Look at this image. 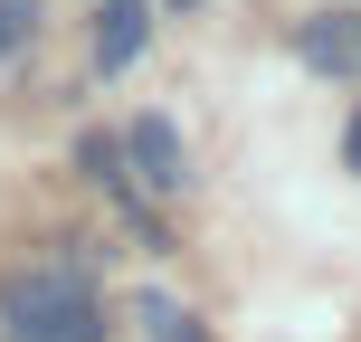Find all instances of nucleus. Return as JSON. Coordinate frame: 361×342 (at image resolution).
<instances>
[{"mask_svg": "<svg viewBox=\"0 0 361 342\" xmlns=\"http://www.w3.org/2000/svg\"><path fill=\"white\" fill-rule=\"evenodd\" d=\"M0 333L10 342H105V305H95L76 257H38V267L0 276Z\"/></svg>", "mask_w": 361, "mask_h": 342, "instance_id": "nucleus-1", "label": "nucleus"}, {"mask_svg": "<svg viewBox=\"0 0 361 342\" xmlns=\"http://www.w3.org/2000/svg\"><path fill=\"white\" fill-rule=\"evenodd\" d=\"M124 162H133V181H143V190H162V200L190 190V152H180V124H171V114H133Z\"/></svg>", "mask_w": 361, "mask_h": 342, "instance_id": "nucleus-2", "label": "nucleus"}, {"mask_svg": "<svg viewBox=\"0 0 361 342\" xmlns=\"http://www.w3.org/2000/svg\"><path fill=\"white\" fill-rule=\"evenodd\" d=\"M295 57H305L314 76H361V10H324L295 29Z\"/></svg>", "mask_w": 361, "mask_h": 342, "instance_id": "nucleus-3", "label": "nucleus"}, {"mask_svg": "<svg viewBox=\"0 0 361 342\" xmlns=\"http://www.w3.org/2000/svg\"><path fill=\"white\" fill-rule=\"evenodd\" d=\"M143 38H152L143 0H105V19H95V76H124L133 57H143Z\"/></svg>", "mask_w": 361, "mask_h": 342, "instance_id": "nucleus-4", "label": "nucleus"}, {"mask_svg": "<svg viewBox=\"0 0 361 342\" xmlns=\"http://www.w3.org/2000/svg\"><path fill=\"white\" fill-rule=\"evenodd\" d=\"M76 162H86V181H105V190H124V143H105V133H86V143H76Z\"/></svg>", "mask_w": 361, "mask_h": 342, "instance_id": "nucleus-5", "label": "nucleus"}, {"mask_svg": "<svg viewBox=\"0 0 361 342\" xmlns=\"http://www.w3.org/2000/svg\"><path fill=\"white\" fill-rule=\"evenodd\" d=\"M29 29H38V0H0V57H10Z\"/></svg>", "mask_w": 361, "mask_h": 342, "instance_id": "nucleus-6", "label": "nucleus"}, {"mask_svg": "<svg viewBox=\"0 0 361 342\" xmlns=\"http://www.w3.org/2000/svg\"><path fill=\"white\" fill-rule=\"evenodd\" d=\"M343 162H352V171H361V114H352V133H343Z\"/></svg>", "mask_w": 361, "mask_h": 342, "instance_id": "nucleus-7", "label": "nucleus"}, {"mask_svg": "<svg viewBox=\"0 0 361 342\" xmlns=\"http://www.w3.org/2000/svg\"><path fill=\"white\" fill-rule=\"evenodd\" d=\"M162 342H200V324H190V314H180V324H171V333H162Z\"/></svg>", "mask_w": 361, "mask_h": 342, "instance_id": "nucleus-8", "label": "nucleus"}]
</instances>
